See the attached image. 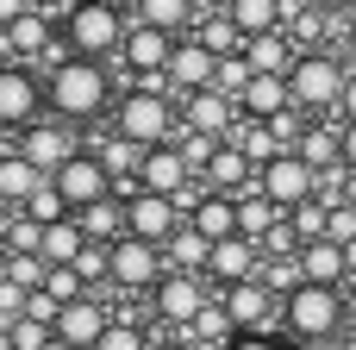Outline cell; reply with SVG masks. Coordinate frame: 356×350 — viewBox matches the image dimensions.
<instances>
[{
	"mask_svg": "<svg viewBox=\"0 0 356 350\" xmlns=\"http://www.w3.org/2000/svg\"><path fill=\"white\" fill-rule=\"evenodd\" d=\"M50 344H56V332L38 326V319H13L6 326V350H50Z\"/></svg>",
	"mask_w": 356,
	"mask_h": 350,
	"instance_id": "38",
	"label": "cell"
},
{
	"mask_svg": "<svg viewBox=\"0 0 356 350\" xmlns=\"http://www.w3.org/2000/svg\"><path fill=\"white\" fill-rule=\"evenodd\" d=\"M181 125H188V132H207V138H232V125H238V100L219 94V88H200V94L181 100Z\"/></svg>",
	"mask_w": 356,
	"mask_h": 350,
	"instance_id": "18",
	"label": "cell"
},
{
	"mask_svg": "<svg viewBox=\"0 0 356 350\" xmlns=\"http://www.w3.org/2000/svg\"><path fill=\"white\" fill-rule=\"evenodd\" d=\"M113 319H119V313H113L100 294H88V301L63 307V319H56V338H63L69 350H94L106 332H113Z\"/></svg>",
	"mask_w": 356,
	"mask_h": 350,
	"instance_id": "15",
	"label": "cell"
},
{
	"mask_svg": "<svg viewBox=\"0 0 356 350\" xmlns=\"http://www.w3.org/2000/svg\"><path fill=\"white\" fill-rule=\"evenodd\" d=\"M131 19L138 25H156V31H194V0H131Z\"/></svg>",
	"mask_w": 356,
	"mask_h": 350,
	"instance_id": "28",
	"label": "cell"
},
{
	"mask_svg": "<svg viewBox=\"0 0 356 350\" xmlns=\"http://www.w3.org/2000/svg\"><path fill=\"white\" fill-rule=\"evenodd\" d=\"M44 182H50V175H44L38 163H25L19 150H6V157H0V200H6L13 213H19V207H25V200H31Z\"/></svg>",
	"mask_w": 356,
	"mask_h": 350,
	"instance_id": "22",
	"label": "cell"
},
{
	"mask_svg": "<svg viewBox=\"0 0 356 350\" xmlns=\"http://www.w3.org/2000/svg\"><path fill=\"white\" fill-rule=\"evenodd\" d=\"M344 200H350V207H356V169H350V182H344Z\"/></svg>",
	"mask_w": 356,
	"mask_h": 350,
	"instance_id": "50",
	"label": "cell"
},
{
	"mask_svg": "<svg viewBox=\"0 0 356 350\" xmlns=\"http://www.w3.org/2000/svg\"><path fill=\"white\" fill-rule=\"evenodd\" d=\"M94 350H150V332H144L138 319H113V332H106Z\"/></svg>",
	"mask_w": 356,
	"mask_h": 350,
	"instance_id": "40",
	"label": "cell"
},
{
	"mask_svg": "<svg viewBox=\"0 0 356 350\" xmlns=\"http://www.w3.org/2000/svg\"><path fill=\"white\" fill-rule=\"evenodd\" d=\"M125 219H131V238H144V244H169V238L188 225L169 194H144V188L125 194Z\"/></svg>",
	"mask_w": 356,
	"mask_h": 350,
	"instance_id": "12",
	"label": "cell"
},
{
	"mask_svg": "<svg viewBox=\"0 0 356 350\" xmlns=\"http://www.w3.org/2000/svg\"><path fill=\"white\" fill-rule=\"evenodd\" d=\"M113 132L131 138L138 150L175 144V138H181V106H175L169 94H156V88H131V94H119V106H113Z\"/></svg>",
	"mask_w": 356,
	"mask_h": 350,
	"instance_id": "4",
	"label": "cell"
},
{
	"mask_svg": "<svg viewBox=\"0 0 356 350\" xmlns=\"http://www.w3.org/2000/svg\"><path fill=\"white\" fill-rule=\"evenodd\" d=\"M56 31H63L69 56H94V63H106V56H119V50H125L131 19H125L113 0H75V6L56 19Z\"/></svg>",
	"mask_w": 356,
	"mask_h": 350,
	"instance_id": "3",
	"label": "cell"
},
{
	"mask_svg": "<svg viewBox=\"0 0 356 350\" xmlns=\"http://www.w3.org/2000/svg\"><path fill=\"white\" fill-rule=\"evenodd\" d=\"M232 350H294L288 338H275V332H250V338H238Z\"/></svg>",
	"mask_w": 356,
	"mask_h": 350,
	"instance_id": "43",
	"label": "cell"
},
{
	"mask_svg": "<svg viewBox=\"0 0 356 350\" xmlns=\"http://www.w3.org/2000/svg\"><path fill=\"white\" fill-rule=\"evenodd\" d=\"M300 157H307L313 169H338V163H344V125H313L307 144H300Z\"/></svg>",
	"mask_w": 356,
	"mask_h": 350,
	"instance_id": "33",
	"label": "cell"
},
{
	"mask_svg": "<svg viewBox=\"0 0 356 350\" xmlns=\"http://www.w3.org/2000/svg\"><path fill=\"white\" fill-rule=\"evenodd\" d=\"M344 319H350V338H356V282L344 288Z\"/></svg>",
	"mask_w": 356,
	"mask_h": 350,
	"instance_id": "46",
	"label": "cell"
},
{
	"mask_svg": "<svg viewBox=\"0 0 356 350\" xmlns=\"http://www.w3.org/2000/svg\"><path fill=\"white\" fill-rule=\"evenodd\" d=\"M344 163H350V169H356V119H350V125H344Z\"/></svg>",
	"mask_w": 356,
	"mask_h": 350,
	"instance_id": "45",
	"label": "cell"
},
{
	"mask_svg": "<svg viewBox=\"0 0 356 350\" xmlns=\"http://www.w3.org/2000/svg\"><path fill=\"white\" fill-rule=\"evenodd\" d=\"M282 219H288V213H282V207H275V200H269L263 188L238 194V232H244V238H257V244H263V238H269V232H275Z\"/></svg>",
	"mask_w": 356,
	"mask_h": 350,
	"instance_id": "26",
	"label": "cell"
},
{
	"mask_svg": "<svg viewBox=\"0 0 356 350\" xmlns=\"http://www.w3.org/2000/svg\"><path fill=\"white\" fill-rule=\"evenodd\" d=\"M0 276H6V282H19V288H31V294H38V288H44V282H50V263H44V257H6V263H0Z\"/></svg>",
	"mask_w": 356,
	"mask_h": 350,
	"instance_id": "37",
	"label": "cell"
},
{
	"mask_svg": "<svg viewBox=\"0 0 356 350\" xmlns=\"http://www.w3.org/2000/svg\"><path fill=\"white\" fill-rule=\"evenodd\" d=\"M263 194H269L282 213H294V207L319 200V169H313L300 150H288V157H275V163L263 169Z\"/></svg>",
	"mask_w": 356,
	"mask_h": 350,
	"instance_id": "10",
	"label": "cell"
},
{
	"mask_svg": "<svg viewBox=\"0 0 356 350\" xmlns=\"http://www.w3.org/2000/svg\"><path fill=\"white\" fill-rule=\"evenodd\" d=\"M288 88H294V106L300 113H338L344 106V88H350V69L332 50H300Z\"/></svg>",
	"mask_w": 356,
	"mask_h": 350,
	"instance_id": "5",
	"label": "cell"
},
{
	"mask_svg": "<svg viewBox=\"0 0 356 350\" xmlns=\"http://www.w3.org/2000/svg\"><path fill=\"white\" fill-rule=\"evenodd\" d=\"M307 6H319V13H344V6H356V0H307Z\"/></svg>",
	"mask_w": 356,
	"mask_h": 350,
	"instance_id": "48",
	"label": "cell"
},
{
	"mask_svg": "<svg viewBox=\"0 0 356 350\" xmlns=\"http://www.w3.org/2000/svg\"><path fill=\"white\" fill-rule=\"evenodd\" d=\"M6 56H13V63H31V69L56 63V56H50V13H31V19H19V25H6Z\"/></svg>",
	"mask_w": 356,
	"mask_h": 350,
	"instance_id": "19",
	"label": "cell"
},
{
	"mask_svg": "<svg viewBox=\"0 0 356 350\" xmlns=\"http://www.w3.org/2000/svg\"><path fill=\"white\" fill-rule=\"evenodd\" d=\"M300 269H307V282H319V288H350V257H344V244H307L300 250Z\"/></svg>",
	"mask_w": 356,
	"mask_h": 350,
	"instance_id": "23",
	"label": "cell"
},
{
	"mask_svg": "<svg viewBox=\"0 0 356 350\" xmlns=\"http://www.w3.org/2000/svg\"><path fill=\"white\" fill-rule=\"evenodd\" d=\"M356 119V69H350V88H344V106H338V125H350Z\"/></svg>",
	"mask_w": 356,
	"mask_h": 350,
	"instance_id": "44",
	"label": "cell"
},
{
	"mask_svg": "<svg viewBox=\"0 0 356 350\" xmlns=\"http://www.w3.org/2000/svg\"><path fill=\"white\" fill-rule=\"evenodd\" d=\"M94 157H100V163H106L113 175L138 182V163H144V150H138L131 138H119V132H113V138H100V144H94Z\"/></svg>",
	"mask_w": 356,
	"mask_h": 350,
	"instance_id": "36",
	"label": "cell"
},
{
	"mask_svg": "<svg viewBox=\"0 0 356 350\" xmlns=\"http://www.w3.org/2000/svg\"><path fill=\"white\" fill-rule=\"evenodd\" d=\"M163 257H169V269H181V276H207V263H213V244H207L194 225H181V232L163 244Z\"/></svg>",
	"mask_w": 356,
	"mask_h": 350,
	"instance_id": "30",
	"label": "cell"
},
{
	"mask_svg": "<svg viewBox=\"0 0 356 350\" xmlns=\"http://www.w3.org/2000/svg\"><path fill=\"white\" fill-rule=\"evenodd\" d=\"M213 81H219V56H213L200 38H181L175 56H169V88H175V100L200 94V88H213Z\"/></svg>",
	"mask_w": 356,
	"mask_h": 350,
	"instance_id": "16",
	"label": "cell"
},
{
	"mask_svg": "<svg viewBox=\"0 0 356 350\" xmlns=\"http://www.w3.org/2000/svg\"><path fill=\"white\" fill-rule=\"evenodd\" d=\"M188 225H194L207 244H225V238H238V200H232V194H207Z\"/></svg>",
	"mask_w": 356,
	"mask_h": 350,
	"instance_id": "25",
	"label": "cell"
},
{
	"mask_svg": "<svg viewBox=\"0 0 356 350\" xmlns=\"http://www.w3.org/2000/svg\"><path fill=\"white\" fill-rule=\"evenodd\" d=\"M288 106H294L288 75H257V81L244 88V100H238V113H244V119H263V125H269V119H282Z\"/></svg>",
	"mask_w": 356,
	"mask_h": 350,
	"instance_id": "21",
	"label": "cell"
},
{
	"mask_svg": "<svg viewBox=\"0 0 356 350\" xmlns=\"http://www.w3.org/2000/svg\"><path fill=\"white\" fill-rule=\"evenodd\" d=\"M163 276H169L163 244H144V238H119L113 244V288L119 294H156Z\"/></svg>",
	"mask_w": 356,
	"mask_h": 350,
	"instance_id": "8",
	"label": "cell"
},
{
	"mask_svg": "<svg viewBox=\"0 0 356 350\" xmlns=\"http://www.w3.org/2000/svg\"><path fill=\"white\" fill-rule=\"evenodd\" d=\"M250 81H257V69H250L244 56H225V63H219V81H213V88H219V94H232V100H244V88H250Z\"/></svg>",
	"mask_w": 356,
	"mask_h": 350,
	"instance_id": "39",
	"label": "cell"
},
{
	"mask_svg": "<svg viewBox=\"0 0 356 350\" xmlns=\"http://www.w3.org/2000/svg\"><path fill=\"white\" fill-rule=\"evenodd\" d=\"M350 350H356V338H350Z\"/></svg>",
	"mask_w": 356,
	"mask_h": 350,
	"instance_id": "51",
	"label": "cell"
},
{
	"mask_svg": "<svg viewBox=\"0 0 356 350\" xmlns=\"http://www.w3.org/2000/svg\"><path fill=\"white\" fill-rule=\"evenodd\" d=\"M69 6H75V0H38V13H50V19H63Z\"/></svg>",
	"mask_w": 356,
	"mask_h": 350,
	"instance_id": "47",
	"label": "cell"
},
{
	"mask_svg": "<svg viewBox=\"0 0 356 350\" xmlns=\"http://www.w3.org/2000/svg\"><path fill=\"white\" fill-rule=\"evenodd\" d=\"M13 150H19L25 163H38L44 175H56L69 157H81V150H75V132H69L63 119H38L31 132H19V144H13Z\"/></svg>",
	"mask_w": 356,
	"mask_h": 350,
	"instance_id": "13",
	"label": "cell"
},
{
	"mask_svg": "<svg viewBox=\"0 0 356 350\" xmlns=\"http://www.w3.org/2000/svg\"><path fill=\"white\" fill-rule=\"evenodd\" d=\"M0 232H6V257H44V225H38V219L6 213V219H0Z\"/></svg>",
	"mask_w": 356,
	"mask_h": 350,
	"instance_id": "35",
	"label": "cell"
},
{
	"mask_svg": "<svg viewBox=\"0 0 356 350\" xmlns=\"http://www.w3.org/2000/svg\"><path fill=\"white\" fill-rule=\"evenodd\" d=\"M219 301H225L238 338H250V332H275V326H282V301L263 288V276H257V282H238V288H219Z\"/></svg>",
	"mask_w": 356,
	"mask_h": 350,
	"instance_id": "11",
	"label": "cell"
},
{
	"mask_svg": "<svg viewBox=\"0 0 356 350\" xmlns=\"http://www.w3.org/2000/svg\"><path fill=\"white\" fill-rule=\"evenodd\" d=\"M282 6H288V0H225V13L238 19L244 44L263 38V31H282Z\"/></svg>",
	"mask_w": 356,
	"mask_h": 350,
	"instance_id": "31",
	"label": "cell"
},
{
	"mask_svg": "<svg viewBox=\"0 0 356 350\" xmlns=\"http://www.w3.org/2000/svg\"><path fill=\"white\" fill-rule=\"evenodd\" d=\"M244 63L257 69V75H294V63H300V44L288 38V25L282 31H263V38H250L244 44Z\"/></svg>",
	"mask_w": 356,
	"mask_h": 350,
	"instance_id": "20",
	"label": "cell"
},
{
	"mask_svg": "<svg viewBox=\"0 0 356 350\" xmlns=\"http://www.w3.org/2000/svg\"><path fill=\"white\" fill-rule=\"evenodd\" d=\"M263 244L257 238H225V244H213V263H207V282H219V288H238V282H257L263 276Z\"/></svg>",
	"mask_w": 356,
	"mask_h": 350,
	"instance_id": "14",
	"label": "cell"
},
{
	"mask_svg": "<svg viewBox=\"0 0 356 350\" xmlns=\"http://www.w3.org/2000/svg\"><path fill=\"white\" fill-rule=\"evenodd\" d=\"M75 219H81L88 244H119V238H131V219H125V200H100V207H88V213H75Z\"/></svg>",
	"mask_w": 356,
	"mask_h": 350,
	"instance_id": "27",
	"label": "cell"
},
{
	"mask_svg": "<svg viewBox=\"0 0 356 350\" xmlns=\"http://www.w3.org/2000/svg\"><path fill=\"white\" fill-rule=\"evenodd\" d=\"M344 44H350V56H356V13L344 19Z\"/></svg>",
	"mask_w": 356,
	"mask_h": 350,
	"instance_id": "49",
	"label": "cell"
},
{
	"mask_svg": "<svg viewBox=\"0 0 356 350\" xmlns=\"http://www.w3.org/2000/svg\"><path fill=\"white\" fill-rule=\"evenodd\" d=\"M332 244H344V250L356 244V207H350V200L332 207Z\"/></svg>",
	"mask_w": 356,
	"mask_h": 350,
	"instance_id": "42",
	"label": "cell"
},
{
	"mask_svg": "<svg viewBox=\"0 0 356 350\" xmlns=\"http://www.w3.org/2000/svg\"><path fill=\"white\" fill-rule=\"evenodd\" d=\"M188 38H200L219 63H225V56H244V31H238V19H232V13H207Z\"/></svg>",
	"mask_w": 356,
	"mask_h": 350,
	"instance_id": "29",
	"label": "cell"
},
{
	"mask_svg": "<svg viewBox=\"0 0 356 350\" xmlns=\"http://www.w3.org/2000/svg\"><path fill=\"white\" fill-rule=\"evenodd\" d=\"M44 113H50L44 75H38L31 63H6V69H0V125H6V132H31Z\"/></svg>",
	"mask_w": 356,
	"mask_h": 350,
	"instance_id": "7",
	"label": "cell"
},
{
	"mask_svg": "<svg viewBox=\"0 0 356 350\" xmlns=\"http://www.w3.org/2000/svg\"><path fill=\"white\" fill-rule=\"evenodd\" d=\"M44 94H50V113L63 125H88L106 106H119L113 100V69L94 63V56H69V50L56 63H44Z\"/></svg>",
	"mask_w": 356,
	"mask_h": 350,
	"instance_id": "1",
	"label": "cell"
},
{
	"mask_svg": "<svg viewBox=\"0 0 356 350\" xmlns=\"http://www.w3.org/2000/svg\"><path fill=\"white\" fill-rule=\"evenodd\" d=\"M194 182V169H188V157L175 150V144H156V150H144V163H138V182L131 188H144V194H181Z\"/></svg>",
	"mask_w": 356,
	"mask_h": 350,
	"instance_id": "17",
	"label": "cell"
},
{
	"mask_svg": "<svg viewBox=\"0 0 356 350\" xmlns=\"http://www.w3.org/2000/svg\"><path fill=\"white\" fill-rule=\"evenodd\" d=\"M0 350H6V344H0Z\"/></svg>",
	"mask_w": 356,
	"mask_h": 350,
	"instance_id": "52",
	"label": "cell"
},
{
	"mask_svg": "<svg viewBox=\"0 0 356 350\" xmlns=\"http://www.w3.org/2000/svg\"><path fill=\"white\" fill-rule=\"evenodd\" d=\"M225 144H238V150H244L257 169H269L275 157H288V150H282V138H275L263 119H244V113H238V125H232V138H225Z\"/></svg>",
	"mask_w": 356,
	"mask_h": 350,
	"instance_id": "24",
	"label": "cell"
},
{
	"mask_svg": "<svg viewBox=\"0 0 356 350\" xmlns=\"http://www.w3.org/2000/svg\"><path fill=\"white\" fill-rule=\"evenodd\" d=\"M19 213H25V219H38L44 232H50V225H63V219H75V207L63 200V188H56V182H44V188H38V194H31Z\"/></svg>",
	"mask_w": 356,
	"mask_h": 350,
	"instance_id": "34",
	"label": "cell"
},
{
	"mask_svg": "<svg viewBox=\"0 0 356 350\" xmlns=\"http://www.w3.org/2000/svg\"><path fill=\"white\" fill-rule=\"evenodd\" d=\"M50 182L63 188V200H69L75 213H88V207L113 200V182H119V175H113V169H106V163H100L94 150H81V157H69V163H63V169H56Z\"/></svg>",
	"mask_w": 356,
	"mask_h": 350,
	"instance_id": "9",
	"label": "cell"
},
{
	"mask_svg": "<svg viewBox=\"0 0 356 350\" xmlns=\"http://www.w3.org/2000/svg\"><path fill=\"white\" fill-rule=\"evenodd\" d=\"M213 301H219V294H213L207 276H181V269H169V276L156 282V294H150V319L169 326V332H188Z\"/></svg>",
	"mask_w": 356,
	"mask_h": 350,
	"instance_id": "6",
	"label": "cell"
},
{
	"mask_svg": "<svg viewBox=\"0 0 356 350\" xmlns=\"http://www.w3.org/2000/svg\"><path fill=\"white\" fill-rule=\"evenodd\" d=\"M81 250H88L81 219H63V225H50V232H44V263H50V269H69Z\"/></svg>",
	"mask_w": 356,
	"mask_h": 350,
	"instance_id": "32",
	"label": "cell"
},
{
	"mask_svg": "<svg viewBox=\"0 0 356 350\" xmlns=\"http://www.w3.org/2000/svg\"><path fill=\"white\" fill-rule=\"evenodd\" d=\"M44 288H50V294H56L63 307H75V301H88V294H94V288H88V282H81L75 269H50V282H44Z\"/></svg>",
	"mask_w": 356,
	"mask_h": 350,
	"instance_id": "41",
	"label": "cell"
},
{
	"mask_svg": "<svg viewBox=\"0 0 356 350\" xmlns=\"http://www.w3.org/2000/svg\"><path fill=\"white\" fill-rule=\"evenodd\" d=\"M344 332H350V319H344V288L307 282L294 301H282V338H288V344L325 350L332 338H344Z\"/></svg>",
	"mask_w": 356,
	"mask_h": 350,
	"instance_id": "2",
	"label": "cell"
}]
</instances>
